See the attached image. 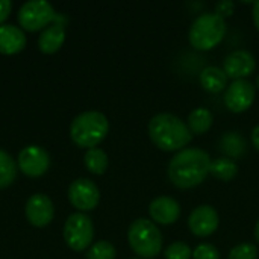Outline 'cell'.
Segmentation results:
<instances>
[{
  "instance_id": "cell-1",
  "label": "cell",
  "mask_w": 259,
  "mask_h": 259,
  "mask_svg": "<svg viewBox=\"0 0 259 259\" xmlns=\"http://www.w3.org/2000/svg\"><path fill=\"white\" fill-rule=\"evenodd\" d=\"M211 158L202 149H184L178 152L168 164V178L181 190L200 185L209 175Z\"/></svg>"
},
{
  "instance_id": "cell-2",
  "label": "cell",
  "mask_w": 259,
  "mask_h": 259,
  "mask_svg": "<svg viewBox=\"0 0 259 259\" xmlns=\"http://www.w3.org/2000/svg\"><path fill=\"white\" fill-rule=\"evenodd\" d=\"M149 137L152 143L164 152L184 150L193 140L187 123L173 114H158L149 121Z\"/></svg>"
},
{
  "instance_id": "cell-3",
  "label": "cell",
  "mask_w": 259,
  "mask_h": 259,
  "mask_svg": "<svg viewBox=\"0 0 259 259\" xmlns=\"http://www.w3.org/2000/svg\"><path fill=\"white\" fill-rule=\"evenodd\" d=\"M109 132L108 118L97 111H87L79 114L70 126V137L76 146L94 149L100 144Z\"/></svg>"
},
{
  "instance_id": "cell-4",
  "label": "cell",
  "mask_w": 259,
  "mask_h": 259,
  "mask_svg": "<svg viewBox=\"0 0 259 259\" xmlns=\"http://www.w3.org/2000/svg\"><path fill=\"white\" fill-rule=\"evenodd\" d=\"M226 35L225 18L215 12H205L199 15L188 32L190 44L197 50H211L217 47Z\"/></svg>"
},
{
  "instance_id": "cell-5",
  "label": "cell",
  "mask_w": 259,
  "mask_h": 259,
  "mask_svg": "<svg viewBox=\"0 0 259 259\" xmlns=\"http://www.w3.org/2000/svg\"><path fill=\"white\" fill-rule=\"evenodd\" d=\"M127 240L131 249L143 259L156 258L162 250V234L147 219H138L129 226Z\"/></svg>"
},
{
  "instance_id": "cell-6",
  "label": "cell",
  "mask_w": 259,
  "mask_h": 259,
  "mask_svg": "<svg viewBox=\"0 0 259 259\" xmlns=\"http://www.w3.org/2000/svg\"><path fill=\"white\" fill-rule=\"evenodd\" d=\"M94 237V226L88 215L82 212L71 214L64 226V240L67 246L74 252L85 250Z\"/></svg>"
},
{
  "instance_id": "cell-7",
  "label": "cell",
  "mask_w": 259,
  "mask_h": 259,
  "mask_svg": "<svg viewBox=\"0 0 259 259\" xmlns=\"http://www.w3.org/2000/svg\"><path fill=\"white\" fill-rule=\"evenodd\" d=\"M56 18L53 6L46 0H29L18 11V23L27 32H35Z\"/></svg>"
},
{
  "instance_id": "cell-8",
  "label": "cell",
  "mask_w": 259,
  "mask_h": 259,
  "mask_svg": "<svg viewBox=\"0 0 259 259\" xmlns=\"http://www.w3.org/2000/svg\"><path fill=\"white\" fill-rule=\"evenodd\" d=\"M256 96L255 85L247 79L234 80L231 85H228L225 93V105L231 112L240 114L247 111Z\"/></svg>"
},
{
  "instance_id": "cell-9",
  "label": "cell",
  "mask_w": 259,
  "mask_h": 259,
  "mask_svg": "<svg viewBox=\"0 0 259 259\" xmlns=\"http://www.w3.org/2000/svg\"><path fill=\"white\" fill-rule=\"evenodd\" d=\"M68 199L71 205L79 211H91L99 205L100 191L94 182L80 178L71 182L68 188Z\"/></svg>"
},
{
  "instance_id": "cell-10",
  "label": "cell",
  "mask_w": 259,
  "mask_h": 259,
  "mask_svg": "<svg viewBox=\"0 0 259 259\" xmlns=\"http://www.w3.org/2000/svg\"><path fill=\"white\" fill-rule=\"evenodd\" d=\"M50 165L49 153L38 146H27L18 153V168L29 178L42 176Z\"/></svg>"
},
{
  "instance_id": "cell-11",
  "label": "cell",
  "mask_w": 259,
  "mask_h": 259,
  "mask_svg": "<svg viewBox=\"0 0 259 259\" xmlns=\"http://www.w3.org/2000/svg\"><path fill=\"white\" fill-rule=\"evenodd\" d=\"M220 225L219 212L211 205H200L188 217V228L190 231L200 238L212 235Z\"/></svg>"
},
{
  "instance_id": "cell-12",
  "label": "cell",
  "mask_w": 259,
  "mask_h": 259,
  "mask_svg": "<svg viewBox=\"0 0 259 259\" xmlns=\"http://www.w3.org/2000/svg\"><path fill=\"white\" fill-rule=\"evenodd\" d=\"M255 68H256L255 56L247 50H235L229 53L223 62V71L232 80L246 79L255 71Z\"/></svg>"
},
{
  "instance_id": "cell-13",
  "label": "cell",
  "mask_w": 259,
  "mask_h": 259,
  "mask_svg": "<svg viewBox=\"0 0 259 259\" xmlns=\"http://www.w3.org/2000/svg\"><path fill=\"white\" fill-rule=\"evenodd\" d=\"M24 212H26V219L32 226L44 228L53 220L55 208L52 200L46 194H33L27 200Z\"/></svg>"
},
{
  "instance_id": "cell-14",
  "label": "cell",
  "mask_w": 259,
  "mask_h": 259,
  "mask_svg": "<svg viewBox=\"0 0 259 259\" xmlns=\"http://www.w3.org/2000/svg\"><path fill=\"white\" fill-rule=\"evenodd\" d=\"M149 214L152 220L159 225H173L181 217V206L175 199L168 196H159L150 202Z\"/></svg>"
},
{
  "instance_id": "cell-15",
  "label": "cell",
  "mask_w": 259,
  "mask_h": 259,
  "mask_svg": "<svg viewBox=\"0 0 259 259\" xmlns=\"http://www.w3.org/2000/svg\"><path fill=\"white\" fill-rule=\"evenodd\" d=\"M26 46V36L23 30L12 24L0 26V53L17 55Z\"/></svg>"
},
{
  "instance_id": "cell-16",
  "label": "cell",
  "mask_w": 259,
  "mask_h": 259,
  "mask_svg": "<svg viewBox=\"0 0 259 259\" xmlns=\"http://www.w3.org/2000/svg\"><path fill=\"white\" fill-rule=\"evenodd\" d=\"M65 41V27L62 23H55L52 26H47V29L42 30V33L38 38V47L46 55L56 53Z\"/></svg>"
},
{
  "instance_id": "cell-17",
  "label": "cell",
  "mask_w": 259,
  "mask_h": 259,
  "mask_svg": "<svg viewBox=\"0 0 259 259\" xmlns=\"http://www.w3.org/2000/svg\"><path fill=\"white\" fill-rule=\"evenodd\" d=\"M199 80H200V85L203 87V90H206L208 93H212V94H219L225 88H228L226 73L223 71V68H219L214 65L205 67L200 71Z\"/></svg>"
},
{
  "instance_id": "cell-18",
  "label": "cell",
  "mask_w": 259,
  "mask_h": 259,
  "mask_svg": "<svg viewBox=\"0 0 259 259\" xmlns=\"http://www.w3.org/2000/svg\"><path fill=\"white\" fill-rule=\"evenodd\" d=\"M220 150L226 156H229V159H232V158L237 159V158L244 156V153L247 152V144L240 134L226 132L220 140Z\"/></svg>"
},
{
  "instance_id": "cell-19",
  "label": "cell",
  "mask_w": 259,
  "mask_h": 259,
  "mask_svg": "<svg viewBox=\"0 0 259 259\" xmlns=\"http://www.w3.org/2000/svg\"><path fill=\"white\" fill-rule=\"evenodd\" d=\"M212 114L209 109L206 108H197L194 111L190 112L188 115V129L191 131V134H196V135H203L206 134L211 126H212Z\"/></svg>"
},
{
  "instance_id": "cell-20",
  "label": "cell",
  "mask_w": 259,
  "mask_h": 259,
  "mask_svg": "<svg viewBox=\"0 0 259 259\" xmlns=\"http://www.w3.org/2000/svg\"><path fill=\"white\" fill-rule=\"evenodd\" d=\"M209 173L219 179V181H223V182H229L232 181L237 173H238V167L235 164L234 159H229V158H217L214 161H211V170Z\"/></svg>"
},
{
  "instance_id": "cell-21",
  "label": "cell",
  "mask_w": 259,
  "mask_h": 259,
  "mask_svg": "<svg viewBox=\"0 0 259 259\" xmlns=\"http://www.w3.org/2000/svg\"><path fill=\"white\" fill-rule=\"evenodd\" d=\"M85 167L93 175H103L108 168V155L102 149H88L83 158Z\"/></svg>"
},
{
  "instance_id": "cell-22",
  "label": "cell",
  "mask_w": 259,
  "mask_h": 259,
  "mask_svg": "<svg viewBox=\"0 0 259 259\" xmlns=\"http://www.w3.org/2000/svg\"><path fill=\"white\" fill-rule=\"evenodd\" d=\"M17 178V164L5 152L0 150V190L8 188Z\"/></svg>"
},
{
  "instance_id": "cell-23",
  "label": "cell",
  "mask_w": 259,
  "mask_h": 259,
  "mask_svg": "<svg viewBox=\"0 0 259 259\" xmlns=\"http://www.w3.org/2000/svg\"><path fill=\"white\" fill-rule=\"evenodd\" d=\"M115 247L109 241H97L87 252V259H115Z\"/></svg>"
},
{
  "instance_id": "cell-24",
  "label": "cell",
  "mask_w": 259,
  "mask_h": 259,
  "mask_svg": "<svg viewBox=\"0 0 259 259\" xmlns=\"http://www.w3.org/2000/svg\"><path fill=\"white\" fill-rule=\"evenodd\" d=\"M191 256H193V252H191L190 246H187L182 241H176V243L170 244L164 252L165 259H190Z\"/></svg>"
},
{
  "instance_id": "cell-25",
  "label": "cell",
  "mask_w": 259,
  "mask_h": 259,
  "mask_svg": "<svg viewBox=\"0 0 259 259\" xmlns=\"http://www.w3.org/2000/svg\"><path fill=\"white\" fill-rule=\"evenodd\" d=\"M229 259H258V247L249 243L238 244L229 252Z\"/></svg>"
},
{
  "instance_id": "cell-26",
  "label": "cell",
  "mask_w": 259,
  "mask_h": 259,
  "mask_svg": "<svg viewBox=\"0 0 259 259\" xmlns=\"http://www.w3.org/2000/svg\"><path fill=\"white\" fill-rule=\"evenodd\" d=\"M193 259H220V252L212 244H200L194 249Z\"/></svg>"
},
{
  "instance_id": "cell-27",
  "label": "cell",
  "mask_w": 259,
  "mask_h": 259,
  "mask_svg": "<svg viewBox=\"0 0 259 259\" xmlns=\"http://www.w3.org/2000/svg\"><path fill=\"white\" fill-rule=\"evenodd\" d=\"M234 8H235L234 2H231V0H222V2H219V3L215 5V14L220 15L222 18H225V17L232 15Z\"/></svg>"
},
{
  "instance_id": "cell-28",
  "label": "cell",
  "mask_w": 259,
  "mask_h": 259,
  "mask_svg": "<svg viewBox=\"0 0 259 259\" xmlns=\"http://www.w3.org/2000/svg\"><path fill=\"white\" fill-rule=\"evenodd\" d=\"M12 9V5L9 0H0V24L6 21V18L9 17Z\"/></svg>"
},
{
  "instance_id": "cell-29",
  "label": "cell",
  "mask_w": 259,
  "mask_h": 259,
  "mask_svg": "<svg viewBox=\"0 0 259 259\" xmlns=\"http://www.w3.org/2000/svg\"><path fill=\"white\" fill-rule=\"evenodd\" d=\"M252 144L255 146V149L259 152V124L252 131Z\"/></svg>"
},
{
  "instance_id": "cell-30",
  "label": "cell",
  "mask_w": 259,
  "mask_h": 259,
  "mask_svg": "<svg viewBox=\"0 0 259 259\" xmlns=\"http://www.w3.org/2000/svg\"><path fill=\"white\" fill-rule=\"evenodd\" d=\"M253 21H255V26H256V29L259 30V2H255L253 3Z\"/></svg>"
},
{
  "instance_id": "cell-31",
  "label": "cell",
  "mask_w": 259,
  "mask_h": 259,
  "mask_svg": "<svg viewBox=\"0 0 259 259\" xmlns=\"http://www.w3.org/2000/svg\"><path fill=\"white\" fill-rule=\"evenodd\" d=\"M255 238H256V241L259 243V220L258 223H256V226H255Z\"/></svg>"
},
{
  "instance_id": "cell-32",
  "label": "cell",
  "mask_w": 259,
  "mask_h": 259,
  "mask_svg": "<svg viewBox=\"0 0 259 259\" xmlns=\"http://www.w3.org/2000/svg\"><path fill=\"white\" fill-rule=\"evenodd\" d=\"M256 85H258V88H259V76H258V79H256Z\"/></svg>"
}]
</instances>
